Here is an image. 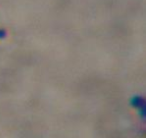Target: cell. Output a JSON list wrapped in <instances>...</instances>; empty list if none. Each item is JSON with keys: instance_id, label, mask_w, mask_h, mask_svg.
<instances>
[{"instance_id": "obj_1", "label": "cell", "mask_w": 146, "mask_h": 138, "mask_svg": "<svg viewBox=\"0 0 146 138\" xmlns=\"http://www.w3.org/2000/svg\"><path fill=\"white\" fill-rule=\"evenodd\" d=\"M6 36V32L2 29H0V38H4Z\"/></svg>"}]
</instances>
